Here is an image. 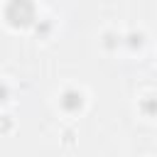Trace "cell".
Here are the masks:
<instances>
[{"mask_svg":"<svg viewBox=\"0 0 157 157\" xmlns=\"http://www.w3.org/2000/svg\"><path fill=\"white\" fill-rule=\"evenodd\" d=\"M64 108H69V110H76V108H81V93H76V91H69L66 96H64Z\"/></svg>","mask_w":157,"mask_h":157,"instance_id":"6da1fadb","label":"cell"}]
</instances>
